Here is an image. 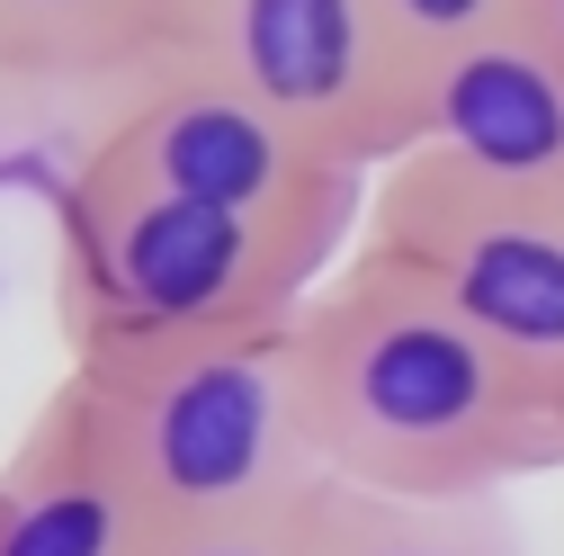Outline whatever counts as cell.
Here are the masks:
<instances>
[{
	"label": "cell",
	"instance_id": "1",
	"mask_svg": "<svg viewBox=\"0 0 564 556\" xmlns=\"http://www.w3.org/2000/svg\"><path fill=\"white\" fill-rule=\"evenodd\" d=\"M296 386L332 484L492 503L564 467V413L386 252H349L296 314Z\"/></svg>",
	"mask_w": 564,
	"mask_h": 556
},
{
	"label": "cell",
	"instance_id": "2",
	"mask_svg": "<svg viewBox=\"0 0 564 556\" xmlns=\"http://www.w3.org/2000/svg\"><path fill=\"white\" fill-rule=\"evenodd\" d=\"M359 225H368V180L296 206V216H242V206H188L63 171L54 189L63 368L117 377L197 351V341L288 332L323 278L359 252Z\"/></svg>",
	"mask_w": 564,
	"mask_h": 556
},
{
	"label": "cell",
	"instance_id": "3",
	"mask_svg": "<svg viewBox=\"0 0 564 556\" xmlns=\"http://www.w3.org/2000/svg\"><path fill=\"white\" fill-rule=\"evenodd\" d=\"M82 386L99 395L162 530L260 521L323 484V449H314L305 386H296V323L242 332V341H197V351L117 368V377H82Z\"/></svg>",
	"mask_w": 564,
	"mask_h": 556
},
{
	"label": "cell",
	"instance_id": "4",
	"mask_svg": "<svg viewBox=\"0 0 564 556\" xmlns=\"http://www.w3.org/2000/svg\"><path fill=\"white\" fill-rule=\"evenodd\" d=\"M162 63L234 82L349 180L394 171L421 145V54L386 0H180Z\"/></svg>",
	"mask_w": 564,
	"mask_h": 556
},
{
	"label": "cell",
	"instance_id": "5",
	"mask_svg": "<svg viewBox=\"0 0 564 556\" xmlns=\"http://www.w3.org/2000/svg\"><path fill=\"white\" fill-rule=\"evenodd\" d=\"M359 243L412 269L440 306H457L564 413V197L492 189L457 162L403 153L368 189Z\"/></svg>",
	"mask_w": 564,
	"mask_h": 556
},
{
	"label": "cell",
	"instance_id": "6",
	"mask_svg": "<svg viewBox=\"0 0 564 556\" xmlns=\"http://www.w3.org/2000/svg\"><path fill=\"white\" fill-rule=\"evenodd\" d=\"M73 171L188 197V206H242V216H296L314 197L359 189L349 171L314 162L269 108H251L234 82L197 73V63H153L134 90H117Z\"/></svg>",
	"mask_w": 564,
	"mask_h": 556
},
{
	"label": "cell",
	"instance_id": "7",
	"mask_svg": "<svg viewBox=\"0 0 564 556\" xmlns=\"http://www.w3.org/2000/svg\"><path fill=\"white\" fill-rule=\"evenodd\" d=\"M162 521L134 484L99 395L63 368L0 458V556H153Z\"/></svg>",
	"mask_w": 564,
	"mask_h": 556
},
{
	"label": "cell",
	"instance_id": "8",
	"mask_svg": "<svg viewBox=\"0 0 564 556\" xmlns=\"http://www.w3.org/2000/svg\"><path fill=\"white\" fill-rule=\"evenodd\" d=\"M492 189L564 197V28L475 36L421 63V145Z\"/></svg>",
	"mask_w": 564,
	"mask_h": 556
},
{
	"label": "cell",
	"instance_id": "9",
	"mask_svg": "<svg viewBox=\"0 0 564 556\" xmlns=\"http://www.w3.org/2000/svg\"><path fill=\"white\" fill-rule=\"evenodd\" d=\"M19 82L54 99H117L171 54V0H0Z\"/></svg>",
	"mask_w": 564,
	"mask_h": 556
},
{
	"label": "cell",
	"instance_id": "10",
	"mask_svg": "<svg viewBox=\"0 0 564 556\" xmlns=\"http://www.w3.org/2000/svg\"><path fill=\"white\" fill-rule=\"evenodd\" d=\"M314 556H520V530L502 503H403L368 484H323Z\"/></svg>",
	"mask_w": 564,
	"mask_h": 556
},
{
	"label": "cell",
	"instance_id": "11",
	"mask_svg": "<svg viewBox=\"0 0 564 556\" xmlns=\"http://www.w3.org/2000/svg\"><path fill=\"white\" fill-rule=\"evenodd\" d=\"M386 19L403 28V45L431 63L448 45L475 36H511V28H564V0H386Z\"/></svg>",
	"mask_w": 564,
	"mask_h": 556
},
{
	"label": "cell",
	"instance_id": "12",
	"mask_svg": "<svg viewBox=\"0 0 564 556\" xmlns=\"http://www.w3.org/2000/svg\"><path fill=\"white\" fill-rule=\"evenodd\" d=\"M332 484V475H323ZM314 484V494H323ZM314 494L260 521H206V530H162L153 556H314Z\"/></svg>",
	"mask_w": 564,
	"mask_h": 556
},
{
	"label": "cell",
	"instance_id": "13",
	"mask_svg": "<svg viewBox=\"0 0 564 556\" xmlns=\"http://www.w3.org/2000/svg\"><path fill=\"white\" fill-rule=\"evenodd\" d=\"M36 108H45V99H36L28 82H19V63H10V45H0V135H10L19 117H36Z\"/></svg>",
	"mask_w": 564,
	"mask_h": 556
},
{
	"label": "cell",
	"instance_id": "14",
	"mask_svg": "<svg viewBox=\"0 0 564 556\" xmlns=\"http://www.w3.org/2000/svg\"><path fill=\"white\" fill-rule=\"evenodd\" d=\"M171 10H180V0H171Z\"/></svg>",
	"mask_w": 564,
	"mask_h": 556
}]
</instances>
